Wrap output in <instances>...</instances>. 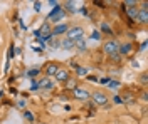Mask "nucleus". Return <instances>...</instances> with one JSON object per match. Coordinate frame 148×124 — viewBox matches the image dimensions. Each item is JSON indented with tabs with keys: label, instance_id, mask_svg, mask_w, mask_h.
<instances>
[{
	"label": "nucleus",
	"instance_id": "25",
	"mask_svg": "<svg viewBox=\"0 0 148 124\" xmlns=\"http://www.w3.org/2000/svg\"><path fill=\"white\" fill-rule=\"evenodd\" d=\"M40 9H42V7H40V2H36V3H34V10H36V12H40Z\"/></svg>",
	"mask_w": 148,
	"mask_h": 124
},
{
	"label": "nucleus",
	"instance_id": "19",
	"mask_svg": "<svg viewBox=\"0 0 148 124\" xmlns=\"http://www.w3.org/2000/svg\"><path fill=\"white\" fill-rule=\"evenodd\" d=\"M123 5H126V7H136V2L135 0H126V2H123Z\"/></svg>",
	"mask_w": 148,
	"mask_h": 124
},
{
	"label": "nucleus",
	"instance_id": "33",
	"mask_svg": "<svg viewBox=\"0 0 148 124\" xmlns=\"http://www.w3.org/2000/svg\"><path fill=\"white\" fill-rule=\"evenodd\" d=\"M42 124H46V123H42Z\"/></svg>",
	"mask_w": 148,
	"mask_h": 124
},
{
	"label": "nucleus",
	"instance_id": "31",
	"mask_svg": "<svg viewBox=\"0 0 148 124\" xmlns=\"http://www.w3.org/2000/svg\"><path fill=\"white\" fill-rule=\"evenodd\" d=\"M18 107H24V106H25V101H18Z\"/></svg>",
	"mask_w": 148,
	"mask_h": 124
},
{
	"label": "nucleus",
	"instance_id": "5",
	"mask_svg": "<svg viewBox=\"0 0 148 124\" xmlns=\"http://www.w3.org/2000/svg\"><path fill=\"white\" fill-rule=\"evenodd\" d=\"M59 69H61V67H59L57 62H47L46 67H44V74H46V77H52V76H56V72H57Z\"/></svg>",
	"mask_w": 148,
	"mask_h": 124
},
{
	"label": "nucleus",
	"instance_id": "23",
	"mask_svg": "<svg viewBox=\"0 0 148 124\" xmlns=\"http://www.w3.org/2000/svg\"><path fill=\"white\" fill-rule=\"evenodd\" d=\"M103 32H106V34H111V29H110V25H108V24H103Z\"/></svg>",
	"mask_w": 148,
	"mask_h": 124
},
{
	"label": "nucleus",
	"instance_id": "20",
	"mask_svg": "<svg viewBox=\"0 0 148 124\" xmlns=\"http://www.w3.org/2000/svg\"><path fill=\"white\" fill-rule=\"evenodd\" d=\"M37 74H39V70H37V69H32V70H29V72H27V76H29V77H32V79H34Z\"/></svg>",
	"mask_w": 148,
	"mask_h": 124
},
{
	"label": "nucleus",
	"instance_id": "18",
	"mask_svg": "<svg viewBox=\"0 0 148 124\" xmlns=\"http://www.w3.org/2000/svg\"><path fill=\"white\" fill-rule=\"evenodd\" d=\"M108 84H110V87L113 91H118V89H120V82H116V81H110Z\"/></svg>",
	"mask_w": 148,
	"mask_h": 124
},
{
	"label": "nucleus",
	"instance_id": "8",
	"mask_svg": "<svg viewBox=\"0 0 148 124\" xmlns=\"http://www.w3.org/2000/svg\"><path fill=\"white\" fill-rule=\"evenodd\" d=\"M120 97H121V102H133V101H136V96L133 94L131 91H123V94Z\"/></svg>",
	"mask_w": 148,
	"mask_h": 124
},
{
	"label": "nucleus",
	"instance_id": "16",
	"mask_svg": "<svg viewBox=\"0 0 148 124\" xmlns=\"http://www.w3.org/2000/svg\"><path fill=\"white\" fill-rule=\"evenodd\" d=\"M61 45H62V49H73L74 47V42H71V40H67V39H66Z\"/></svg>",
	"mask_w": 148,
	"mask_h": 124
},
{
	"label": "nucleus",
	"instance_id": "1",
	"mask_svg": "<svg viewBox=\"0 0 148 124\" xmlns=\"http://www.w3.org/2000/svg\"><path fill=\"white\" fill-rule=\"evenodd\" d=\"M89 99H92V102L96 106H101V107H106L108 106V96L104 94V92H101V91H96V92H92L91 97Z\"/></svg>",
	"mask_w": 148,
	"mask_h": 124
},
{
	"label": "nucleus",
	"instance_id": "2",
	"mask_svg": "<svg viewBox=\"0 0 148 124\" xmlns=\"http://www.w3.org/2000/svg\"><path fill=\"white\" fill-rule=\"evenodd\" d=\"M118 50H120V44L116 42V40H108L106 44H104V52L108 54V56H114V54H118Z\"/></svg>",
	"mask_w": 148,
	"mask_h": 124
},
{
	"label": "nucleus",
	"instance_id": "27",
	"mask_svg": "<svg viewBox=\"0 0 148 124\" xmlns=\"http://www.w3.org/2000/svg\"><path fill=\"white\" fill-rule=\"evenodd\" d=\"M66 9L74 10V3H73V2H67V3H66Z\"/></svg>",
	"mask_w": 148,
	"mask_h": 124
},
{
	"label": "nucleus",
	"instance_id": "21",
	"mask_svg": "<svg viewBox=\"0 0 148 124\" xmlns=\"http://www.w3.org/2000/svg\"><path fill=\"white\" fill-rule=\"evenodd\" d=\"M86 72H88V69H84V67H77V74H79V76H86Z\"/></svg>",
	"mask_w": 148,
	"mask_h": 124
},
{
	"label": "nucleus",
	"instance_id": "30",
	"mask_svg": "<svg viewBox=\"0 0 148 124\" xmlns=\"http://www.w3.org/2000/svg\"><path fill=\"white\" fill-rule=\"evenodd\" d=\"M114 102H116V104H121V97L120 96H114Z\"/></svg>",
	"mask_w": 148,
	"mask_h": 124
},
{
	"label": "nucleus",
	"instance_id": "4",
	"mask_svg": "<svg viewBox=\"0 0 148 124\" xmlns=\"http://www.w3.org/2000/svg\"><path fill=\"white\" fill-rule=\"evenodd\" d=\"M73 96H74V99H77V101H88L91 97V94L86 89H83V87H79V86L73 91Z\"/></svg>",
	"mask_w": 148,
	"mask_h": 124
},
{
	"label": "nucleus",
	"instance_id": "15",
	"mask_svg": "<svg viewBox=\"0 0 148 124\" xmlns=\"http://www.w3.org/2000/svg\"><path fill=\"white\" fill-rule=\"evenodd\" d=\"M74 45L79 49V50H86V40H84L83 37L77 39V40H74Z\"/></svg>",
	"mask_w": 148,
	"mask_h": 124
},
{
	"label": "nucleus",
	"instance_id": "7",
	"mask_svg": "<svg viewBox=\"0 0 148 124\" xmlns=\"http://www.w3.org/2000/svg\"><path fill=\"white\" fill-rule=\"evenodd\" d=\"M39 87H42V89H46V91H51V89L54 87V82L51 81V77H42V79L39 81Z\"/></svg>",
	"mask_w": 148,
	"mask_h": 124
},
{
	"label": "nucleus",
	"instance_id": "11",
	"mask_svg": "<svg viewBox=\"0 0 148 124\" xmlns=\"http://www.w3.org/2000/svg\"><path fill=\"white\" fill-rule=\"evenodd\" d=\"M126 14L131 20H136L138 17V7H126Z\"/></svg>",
	"mask_w": 148,
	"mask_h": 124
},
{
	"label": "nucleus",
	"instance_id": "10",
	"mask_svg": "<svg viewBox=\"0 0 148 124\" xmlns=\"http://www.w3.org/2000/svg\"><path fill=\"white\" fill-rule=\"evenodd\" d=\"M64 86H66V91H74V89L77 87V81H76L74 77H69L64 82Z\"/></svg>",
	"mask_w": 148,
	"mask_h": 124
},
{
	"label": "nucleus",
	"instance_id": "17",
	"mask_svg": "<svg viewBox=\"0 0 148 124\" xmlns=\"http://www.w3.org/2000/svg\"><path fill=\"white\" fill-rule=\"evenodd\" d=\"M24 117L27 119L29 123H32V121H34V114H32L30 111H24Z\"/></svg>",
	"mask_w": 148,
	"mask_h": 124
},
{
	"label": "nucleus",
	"instance_id": "26",
	"mask_svg": "<svg viewBox=\"0 0 148 124\" xmlns=\"http://www.w3.org/2000/svg\"><path fill=\"white\" fill-rule=\"evenodd\" d=\"M37 89H39V82L34 81V82H32V86H30V91H37Z\"/></svg>",
	"mask_w": 148,
	"mask_h": 124
},
{
	"label": "nucleus",
	"instance_id": "24",
	"mask_svg": "<svg viewBox=\"0 0 148 124\" xmlns=\"http://www.w3.org/2000/svg\"><path fill=\"white\" fill-rule=\"evenodd\" d=\"M111 59H113L114 62H120V60H121V54L118 52V54H114V56H111Z\"/></svg>",
	"mask_w": 148,
	"mask_h": 124
},
{
	"label": "nucleus",
	"instance_id": "13",
	"mask_svg": "<svg viewBox=\"0 0 148 124\" xmlns=\"http://www.w3.org/2000/svg\"><path fill=\"white\" fill-rule=\"evenodd\" d=\"M118 52L123 54V56H130V54L133 52V45H131V44H125V45H121V47H120Z\"/></svg>",
	"mask_w": 148,
	"mask_h": 124
},
{
	"label": "nucleus",
	"instance_id": "22",
	"mask_svg": "<svg viewBox=\"0 0 148 124\" xmlns=\"http://www.w3.org/2000/svg\"><path fill=\"white\" fill-rule=\"evenodd\" d=\"M91 39H94V40H98V39H101V34H99L98 30H94V32H92V35H91Z\"/></svg>",
	"mask_w": 148,
	"mask_h": 124
},
{
	"label": "nucleus",
	"instance_id": "29",
	"mask_svg": "<svg viewBox=\"0 0 148 124\" xmlns=\"http://www.w3.org/2000/svg\"><path fill=\"white\" fill-rule=\"evenodd\" d=\"M141 84H143V86H147V74H143V76H141Z\"/></svg>",
	"mask_w": 148,
	"mask_h": 124
},
{
	"label": "nucleus",
	"instance_id": "32",
	"mask_svg": "<svg viewBox=\"0 0 148 124\" xmlns=\"http://www.w3.org/2000/svg\"><path fill=\"white\" fill-rule=\"evenodd\" d=\"M141 99H143V101H147V99H148V96H147V92H143V94H141Z\"/></svg>",
	"mask_w": 148,
	"mask_h": 124
},
{
	"label": "nucleus",
	"instance_id": "6",
	"mask_svg": "<svg viewBox=\"0 0 148 124\" xmlns=\"http://www.w3.org/2000/svg\"><path fill=\"white\" fill-rule=\"evenodd\" d=\"M69 77H71V72L67 69H59L56 72V81H59V82H66Z\"/></svg>",
	"mask_w": 148,
	"mask_h": 124
},
{
	"label": "nucleus",
	"instance_id": "3",
	"mask_svg": "<svg viewBox=\"0 0 148 124\" xmlns=\"http://www.w3.org/2000/svg\"><path fill=\"white\" fill-rule=\"evenodd\" d=\"M67 40H71V42H74V40H77V39L83 37V29L81 27H73V29H67Z\"/></svg>",
	"mask_w": 148,
	"mask_h": 124
},
{
	"label": "nucleus",
	"instance_id": "12",
	"mask_svg": "<svg viewBox=\"0 0 148 124\" xmlns=\"http://www.w3.org/2000/svg\"><path fill=\"white\" fill-rule=\"evenodd\" d=\"M40 32L46 35V39H49L51 35H52V34H51L52 30H51V27H49V22H44V24H42V27H40V30H39V34H40Z\"/></svg>",
	"mask_w": 148,
	"mask_h": 124
},
{
	"label": "nucleus",
	"instance_id": "9",
	"mask_svg": "<svg viewBox=\"0 0 148 124\" xmlns=\"http://www.w3.org/2000/svg\"><path fill=\"white\" fill-rule=\"evenodd\" d=\"M140 24H147L148 22V10L147 9H138V17H136Z\"/></svg>",
	"mask_w": 148,
	"mask_h": 124
},
{
	"label": "nucleus",
	"instance_id": "14",
	"mask_svg": "<svg viewBox=\"0 0 148 124\" xmlns=\"http://www.w3.org/2000/svg\"><path fill=\"white\" fill-rule=\"evenodd\" d=\"M64 32H67V25H57V27H54V30L51 32L52 35H59V34H64Z\"/></svg>",
	"mask_w": 148,
	"mask_h": 124
},
{
	"label": "nucleus",
	"instance_id": "28",
	"mask_svg": "<svg viewBox=\"0 0 148 124\" xmlns=\"http://www.w3.org/2000/svg\"><path fill=\"white\" fill-rule=\"evenodd\" d=\"M14 57V45H10V49H9V59H12Z\"/></svg>",
	"mask_w": 148,
	"mask_h": 124
}]
</instances>
